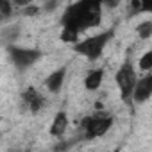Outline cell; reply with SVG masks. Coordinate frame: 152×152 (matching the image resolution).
<instances>
[{
	"instance_id": "cell-14",
	"label": "cell",
	"mask_w": 152,
	"mask_h": 152,
	"mask_svg": "<svg viewBox=\"0 0 152 152\" xmlns=\"http://www.w3.org/2000/svg\"><path fill=\"white\" fill-rule=\"evenodd\" d=\"M38 93V90L36 88H27L23 93H22V104H20V107H22V111H27V106H29V102H31V99L34 97Z\"/></svg>"
},
{
	"instance_id": "cell-3",
	"label": "cell",
	"mask_w": 152,
	"mask_h": 152,
	"mask_svg": "<svg viewBox=\"0 0 152 152\" xmlns=\"http://www.w3.org/2000/svg\"><path fill=\"white\" fill-rule=\"evenodd\" d=\"M7 54H9L11 63H13V64H15L20 72H23V70L31 68L32 64H36V63L41 59V56H43V52H41L39 48H25V47H16L15 43L7 45Z\"/></svg>"
},
{
	"instance_id": "cell-22",
	"label": "cell",
	"mask_w": 152,
	"mask_h": 152,
	"mask_svg": "<svg viewBox=\"0 0 152 152\" xmlns=\"http://www.w3.org/2000/svg\"><path fill=\"white\" fill-rule=\"evenodd\" d=\"M29 4H32V0H13V6H16V7H25Z\"/></svg>"
},
{
	"instance_id": "cell-7",
	"label": "cell",
	"mask_w": 152,
	"mask_h": 152,
	"mask_svg": "<svg viewBox=\"0 0 152 152\" xmlns=\"http://www.w3.org/2000/svg\"><path fill=\"white\" fill-rule=\"evenodd\" d=\"M64 79H66V66H61V68L54 70L48 77L45 79V86H47V90H48L50 93H57V91L63 88Z\"/></svg>"
},
{
	"instance_id": "cell-12",
	"label": "cell",
	"mask_w": 152,
	"mask_h": 152,
	"mask_svg": "<svg viewBox=\"0 0 152 152\" xmlns=\"http://www.w3.org/2000/svg\"><path fill=\"white\" fill-rule=\"evenodd\" d=\"M136 31H138V36H140L141 39H148V38L152 36V22H150V20L141 22Z\"/></svg>"
},
{
	"instance_id": "cell-13",
	"label": "cell",
	"mask_w": 152,
	"mask_h": 152,
	"mask_svg": "<svg viewBox=\"0 0 152 152\" xmlns=\"http://www.w3.org/2000/svg\"><path fill=\"white\" fill-rule=\"evenodd\" d=\"M61 41H64V43H77L79 41V34L75 32V31H72V29H64L63 27V31H61Z\"/></svg>"
},
{
	"instance_id": "cell-8",
	"label": "cell",
	"mask_w": 152,
	"mask_h": 152,
	"mask_svg": "<svg viewBox=\"0 0 152 152\" xmlns=\"http://www.w3.org/2000/svg\"><path fill=\"white\" fill-rule=\"evenodd\" d=\"M68 124H70V120H68V115H66V111H57V115L54 116V120H52V125H50V129H48L50 136L61 138V136L66 132V129H68Z\"/></svg>"
},
{
	"instance_id": "cell-19",
	"label": "cell",
	"mask_w": 152,
	"mask_h": 152,
	"mask_svg": "<svg viewBox=\"0 0 152 152\" xmlns=\"http://www.w3.org/2000/svg\"><path fill=\"white\" fill-rule=\"evenodd\" d=\"M140 11L141 13H150L152 11V0H140Z\"/></svg>"
},
{
	"instance_id": "cell-6",
	"label": "cell",
	"mask_w": 152,
	"mask_h": 152,
	"mask_svg": "<svg viewBox=\"0 0 152 152\" xmlns=\"http://www.w3.org/2000/svg\"><path fill=\"white\" fill-rule=\"evenodd\" d=\"M150 95H152V73H147L141 79H136L131 100L134 104H143L150 99Z\"/></svg>"
},
{
	"instance_id": "cell-17",
	"label": "cell",
	"mask_w": 152,
	"mask_h": 152,
	"mask_svg": "<svg viewBox=\"0 0 152 152\" xmlns=\"http://www.w3.org/2000/svg\"><path fill=\"white\" fill-rule=\"evenodd\" d=\"M59 2L61 0H45L43 2V13H54L56 9H57V6H59Z\"/></svg>"
},
{
	"instance_id": "cell-24",
	"label": "cell",
	"mask_w": 152,
	"mask_h": 152,
	"mask_svg": "<svg viewBox=\"0 0 152 152\" xmlns=\"http://www.w3.org/2000/svg\"><path fill=\"white\" fill-rule=\"evenodd\" d=\"M41 2H45V0H41Z\"/></svg>"
},
{
	"instance_id": "cell-18",
	"label": "cell",
	"mask_w": 152,
	"mask_h": 152,
	"mask_svg": "<svg viewBox=\"0 0 152 152\" xmlns=\"http://www.w3.org/2000/svg\"><path fill=\"white\" fill-rule=\"evenodd\" d=\"M39 11H41V7L29 4V6H25V7H23V11H22V13H23V16H36Z\"/></svg>"
},
{
	"instance_id": "cell-11",
	"label": "cell",
	"mask_w": 152,
	"mask_h": 152,
	"mask_svg": "<svg viewBox=\"0 0 152 152\" xmlns=\"http://www.w3.org/2000/svg\"><path fill=\"white\" fill-rule=\"evenodd\" d=\"M45 104H47V100H45V97L38 91L32 99H31V102H29V106H27V109L32 113V115H38L43 107H45Z\"/></svg>"
},
{
	"instance_id": "cell-10",
	"label": "cell",
	"mask_w": 152,
	"mask_h": 152,
	"mask_svg": "<svg viewBox=\"0 0 152 152\" xmlns=\"http://www.w3.org/2000/svg\"><path fill=\"white\" fill-rule=\"evenodd\" d=\"M20 32H22L20 25H6L2 31H0V41L6 43V45H11L20 38Z\"/></svg>"
},
{
	"instance_id": "cell-2",
	"label": "cell",
	"mask_w": 152,
	"mask_h": 152,
	"mask_svg": "<svg viewBox=\"0 0 152 152\" xmlns=\"http://www.w3.org/2000/svg\"><path fill=\"white\" fill-rule=\"evenodd\" d=\"M113 36H115L113 29L104 31L100 34H95V36H90V38H86L83 41L73 43V50L77 52V54H81V56H84L90 61H95V59H99L102 56L106 45L113 39Z\"/></svg>"
},
{
	"instance_id": "cell-5",
	"label": "cell",
	"mask_w": 152,
	"mask_h": 152,
	"mask_svg": "<svg viewBox=\"0 0 152 152\" xmlns=\"http://www.w3.org/2000/svg\"><path fill=\"white\" fill-rule=\"evenodd\" d=\"M136 79H138V77H136V72H134L132 63H131V61H125V63L118 68V72H116V75H115L116 86H118L120 95H122V99H124L125 102L131 100V95H132V88H134V84H136Z\"/></svg>"
},
{
	"instance_id": "cell-25",
	"label": "cell",
	"mask_w": 152,
	"mask_h": 152,
	"mask_svg": "<svg viewBox=\"0 0 152 152\" xmlns=\"http://www.w3.org/2000/svg\"><path fill=\"white\" fill-rule=\"evenodd\" d=\"M0 136H2V134H0Z\"/></svg>"
},
{
	"instance_id": "cell-4",
	"label": "cell",
	"mask_w": 152,
	"mask_h": 152,
	"mask_svg": "<svg viewBox=\"0 0 152 152\" xmlns=\"http://www.w3.org/2000/svg\"><path fill=\"white\" fill-rule=\"evenodd\" d=\"M113 116L107 115H93V116H86L81 122V127L84 129V136L86 140H95L104 136L111 127H113Z\"/></svg>"
},
{
	"instance_id": "cell-21",
	"label": "cell",
	"mask_w": 152,
	"mask_h": 152,
	"mask_svg": "<svg viewBox=\"0 0 152 152\" xmlns=\"http://www.w3.org/2000/svg\"><path fill=\"white\" fill-rule=\"evenodd\" d=\"M131 15H138V13H141L140 11V0H132V2H131Z\"/></svg>"
},
{
	"instance_id": "cell-20",
	"label": "cell",
	"mask_w": 152,
	"mask_h": 152,
	"mask_svg": "<svg viewBox=\"0 0 152 152\" xmlns=\"http://www.w3.org/2000/svg\"><path fill=\"white\" fill-rule=\"evenodd\" d=\"M118 4H120V0H102V6L107 9H115L118 7Z\"/></svg>"
},
{
	"instance_id": "cell-16",
	"label": "cell",
	"mask_w": 152,
	"mask_h": 152,
	"mask_svg": "<svg viewBox=\"0 0 152 152\" xmlns=\"http://www.w3.org/2000/svg\"><path fill=\"white\" fill-rule=\"evenodd\" d=\"M0 13L9 20L13 16V0H0Z\"/></svg>"
},
{
	"instance_id": "cell-23",
	"label": "cell",
	"mask_w": 152,
	"mask_h": 152,
	"mask_svg": "<svg viewBox=\"0 0 152 152\" xmlns=\"http://www.w3.org/2000/svg\"><path fill=\"white\" fill-rule=\"evenodd\" d=\"M6 20H7V18H6V16H4V15H2V13H0V23H4V22H6Z\"/></svg>"
},
{
	"instance_id": "cell-1",
	"label": "cell",
	"mask_w": 152,
	"mask_h": 152,
	"mask_svg": "<svg viewBox=\"0 0 152 152\" xmlns=\"http://www.w3.org/2000/svg\"><path fill=\"white\" fill-rule=\"evenodd\" d=\"M100 7H102V0H79L64 11L61 18V25L64 29L75 31L77 34L91 27H99L102 20Z\"/></svg>"
},
{
	"instance_id": "cell-9",
	"label": "cell",
	"mask_w": 152,
	"mask_h": 152,
	"mask_svg": "<svg viewBox=\"0 0 152 152\" xmlns=\"http://www.w3.org/2000/svg\"><path fill=\"white\" fill-rule=\"evenodd\" d=\"M102 79H104V70L102 68H97V70H91L86 79H84V86L88 91H97L102 84Z\"/></svg>"
},
{
	"instance_id": "cell-15",
	"label": "cell",
	"mask_w": 152,
	"mask_h": 152,
	"mask_svg": "<svg viewBox=\"0 0 152 152\" xmlns=\"http://www.w3.org/2000/svg\"><path fill=\"white\" fill-rule=\"evenodd\" d=\"M138 66H140L143 72H150V68H152V52H145V54L140 57Z\"/></svg>"
}]
</instances>
